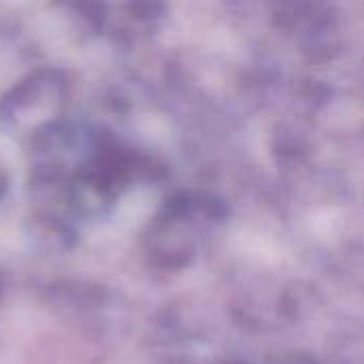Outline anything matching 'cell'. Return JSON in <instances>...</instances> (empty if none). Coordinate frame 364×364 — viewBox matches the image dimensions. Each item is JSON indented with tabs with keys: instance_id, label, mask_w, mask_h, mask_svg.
Here are the masks:
<instances>
[{
	"instance_id": "obj_1",
	"label": "cell",
	"mask_w": 364,
	"mask_h": 364,
	"mask_svg": "<svg viewBox=\"0 0 364 364\" xmlns=\"http://www.w3.org/2000/svg\"><path fill=\"white\" fill-rule=\"evenodd\" d=\"M0 290H2V275H0Z\"/></svg>"
}]
</instances>
